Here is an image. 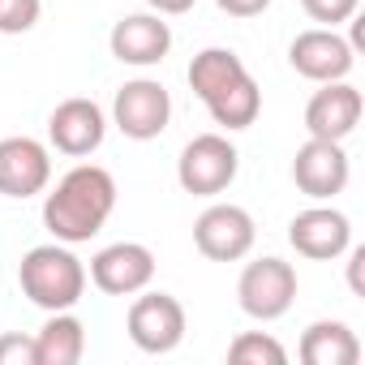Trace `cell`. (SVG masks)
I'll return each instance as SVG.
<instances>
[{
    "label": "cell",
    "instance_id": "1",
    "mask_svg": "<svg viewBox=\"0 0 365 365\" xmlns=\"http://www.w3.org/2000/svg\"><path fill=\"white\" fill-rule=\"evenodd\" d=\"M112 207H116V180H112V172L99 168V163H78V168H69L56 180V190L48 194V202H43V228L56 241H65V245H82V241H91L108 224Z\"/></svg>",
    "mask_w": 365,
    "mask_h": 365
},
{
    "label": "cell",
    "instance_id": "2",
    "mask_svg": "<svg viewBox=\"0 0 365 365\" xmlns=\"http://www.w3.org/2000/svg\"><path fill=\"white\" fill-rule=\"evenodd\" d=\"M18 284L26 292L31 305L56 314V309H73L86 292V267L73 258V250L65 241L52 245H35L26 250L22 267H18Z\"/></svg>",
    "mask_w": 365,
    "mask_h": 365
},
{
    "label": "cell",
    "instance_id": "3",
    "mask_svg": "<svg viewBox=\"0 0 365 365\" xmlns=\"http://www.w3.org/2000/svg\"><path fill=\"white\" fill-rule=\"evenodd\" d=\"M237 163L241 155L224 133H198L176 159V180L194 198H215L237 180Z\"/></svg>",
    "mask_w": 365,
    "mask_h": 365
},
{
    "label": "cell",
    "instance_id": "4",
    "mask_svg": "<svg viewBox=\"0 0 365 365\" xmlns=\"http://www.w3.org/2000/svg\"><path fill=\"white\" fill-rule=\"evenodd\" d=\"M237 297H241V309L258 322H275L292 309L297 301V271L292 262L284 258H258L241 271L237 279Z\"/></svg>",
    "mask_w": 365,
    "mask_h": 365
},
{
    "label": "cell",
    "instance_id": "5",
    "mask_svg": "<svg viewBox=\"0 0 365 365\" xmlns=\"http://www.w3.org/2000/svg\"><path fill=\"white\" fill-rule=\"evenodd\" d=\"M112 120H116V129H120L125 138H133V142L159 138V133L168 129V120H172V95H168V86L155 82V78H133V82H125V86L116 91V99H112Z\"/></svg>",
    "mask_w": 365,
    "mask_h": 365
},
{
    "label": "cell",
    "instance_id": "6",
    "mask_svg": "<svg viewBox=\"0 0 365 365\" xmlns=\"http://www.w3.org/2000/svg\"><path fill=\"white\" fill-rule=\"evenodd\" d=\"M125 327H129V339L142 352L163 356V352H172L180 339H185V309H180V301L168 297V292H146L142 288V297L129 305V322Z\"/></svg>",
    "mask_w": 365,
    "mask_h": 365
},
{
    "label": "cell",
    "instance_id": "7",
    "mask_svg": "<svg viewBox=\"0 0 365 365\" xmlns=\"http://www.w3.org/2000/svg\"><path fill=\"white\" fill-rule=\"evenodd\" d=\"M254 215L245 207H232V202H215L198 215L194 224V245L211 258V262H241L250 250H254Z\"/></svg>",
    "mask_w": 365,
    "mask_h": 365
},
{
    "label": "cell",
    "instance_id": "8",
    "mask_svg": "<svg viewBox=\"0 0 365 365\" xmlns=\"http://www.w3.org/2000/svg\"><path fill=\"white\" fill-rule=\"evenodd\" d=\"M288 65L309 78V82H339L352 73L356 65V48L348 39L335 35V26H314V31H301L288 48Z\"/></svg>",
    "mask_w": 365,
    "mask_h": 365
},
{
    "label": "cell",
    "instance_id": "9",
    "mask_svg": "<svg viewBox=\"0 0 365 365\" xmlns=\"http://www.w3.org/2000/svg\"><path fill=\"white\" fill-rule=\"evenodd\" d=\"M91 279L108 297H138L155 279V254L138 241H116L91 258Z\"/></svg>",
    "mask_w": 365,
    "mask_h": 365
},
{
    "label": "cell",
    "instance_id": "10",
    "mask_svg": "<svg viewBox=\"0 0 365 365\" xmlns=\"http://www.w3.org/2000/svg\"><path fill=\"white\" fill-rule=\"evenodd\" d=\"M292 180L297 190L314 202H327L335 194H344L348 185V155H344V142H322V138H309L297 159H292Z\"/></svg>",
    "mask_w": 365,
    "mask_h": 365
},
{
    "label": "cell",
    "instance_id": "11",
    "mask_svg": "<svg viewBox=\"0 0 365 365\" xmlns=\"http://www.w3.org/2000/svg\"><path fill=\"white\" fill-rule=\"evenodd\" d=\"M288 241L297 254L314 258V262H335L339 254H348L352 245V224L344 211L335 207H309L301 215H292L288 224Z\"/></svg>",
    "mask_w": 365,
    "mask_h": 365
},
{
    "label": "cell",
    "instance_id": "12",
    "mask_svg": "<svg viewBox=\"0 0 365 365\" xmlns=\"http://www.w3.org/2000/svg\"><path fill=\"white\" fill-rule=\"evenodd\" d=\"M52 180V155L35 138H5L0 142V194L5 198H35Z\"/></svg>",
    "mask_w": 365,
    "mask_h": 365
},
{
    "label": "cell",
    "instance_id": "13",
    "mask_svg": "<svg viewBox=\"0 0 365 365\" xmlns=\"http://www.w3.org/2000/svg\"><path fill=\"white\" fill-rule=\"evenodd\" d=\"M103 133H108V116H103V108L95 99H65L48 116V138L69 159H82V155L99 150Z\"/></svg>",
    "mask_w": 365,
    "mask_h": 365
},
{
    "label": "cell",
    "instance_id": "14",
    "mask_svg": "<svg viewBox=\"0 0 365 365\" xmlns=\"http://www.w3.org/2000/svg\"><path fill=\"white\" fill-rule=\"evenodd\" d=\"M108 43H112V56L120 65L150 69V65H159L172 52V26L159 14H129V18H120L112 26Z\"/></svg>",
    "mask_w": 365,
    "mask_h": 365
},
{
    "label": "cell",
    "instance_id": "15",
    "mask_svg": "<svg viewBox=\"0 0 365 365\" xmlns=\"http://www.w3.org/2000/svg\"><path fill=\"white\" fill-rule=\"evenodd\" d=\"M361 91L352 82H322V91H314V99L305 103V129L309 138L322 142H344L356 125H361Z\"/></svg>",
    "mask_w": 365,
    "mask_h": 365
},
{
    "label": "cell",
    "instance_id": "16",
    "mask_svg": "<svg viewBox=\"0 0 365 365\" xmlns=\"http://www.w3.org/2000/svg\"><path fill=\"white\" fill-rule=\"evenodd\" d=\"M86 352V327L69 309H56L35 335V365H78Z\"/></svg>",
    "mask_w": 365,
    "mask_h": 365
},
{
    "label": "cell",
    "instance_id": "17",
    "mask_svg": "<svg viewBox=\"0 0 365 365\" xmlns=\"http://www.w3.org/2000/svg\"><path fill=\"white\" fill-rule=\"evenodd\" d=\"M301 361L305 365H356L361 344L344 322H309L301 335Z\"/></svg>",
    "mask_w": 365,
    "mask_h": 365
},
{
    "label": "cell",
    "instance_id": "18",
    "mask_svg": "<svg viewBox=\"0 0 365 365\" xmlns=\"http://www.w3.org/2000/svg\"><path fill=\"white\" fill-rule=\"evenodd\" d=\"M250 69H245V61L237 56V52H228V48H207V52H198L194 61H190V91L207 103V99H215L220 91H228L232 82H241Z\"/></svg>",
    "mask_w": 365,
    "mask_h": 365
},
{
    "label": "cell",
    "instance_id": "19",
    "mask_svg": "<svg viewBox=\"0 0 365 365\" xmlns=\"http://www.w3.org/2000/svg\"><path fill=\"white\" fill-rule=\"evenodd\" d=\"M207 112H211V120L224 125V129H250V125L258 120V112H262V91H258V82L245 73V78L232 82L228 91H220L215 99H207Z\"/></svg>",
    "mask_w": 365,
    "mask_h": 365
},
{
    "label": "cell",
    "instance_id": "20",
    "mask_svg": "<svg viewBox=\"0 0 365 365\" xmlns=\"http://www.w3.org/2000/svg\"><path fill=\"white\" fill-rule=\"evenodd\" d=\"M228 361L232 365H284L288 348L275 335H267V331H241L228 344Z\"/></svg>",
    "mask_w": 365,
    "mask_h": 365
},
{
    "label": "cell",
    "instance_id": "21",
    "mask_svg": "<svg viewBox=\"0 0 365 365\" xmlns=\"http://www.w3.org/2000/svg\"><path fill=\"white\" fill-rule=\"evenodd\" d=\"M39 0H0V35H26L39 22Z\"/></svg>",
    "mask_w": 365,
    "mask_h": 365
},
{
    "label": "cell",
    "instance_id": "22",
    "mask_svg": "<svg viewBox=\"0 0 365 365\" xmlns=\"http://www.w3.org/2000/svg\"><path fill=\"white\" fill-rule=\"evenodd\" d=\"M301 9L322 22V26H339V22H352L356 9H361V0H301Z\"/></svg>",
    "mask_w": 365,
    "mask_h": 365
},
{
    "label": "cell",
    "instance_id": "23",
    "mask_svg": "<svg viewBox=\"0 0 365 365\" xmlns=\"http://www.w3.org/2000/svg\"><path fill=\"white\" fill-rule=\"evenodd\" d=\"M0 365H35V339L31 335H0Z\"/></svg>",
    "mask_w": 365,
    "mask_h": 365
},
{
    "label": "cell",
    "instance_id": "24",
    "mask_svg": "<svg viewBox=\"0 0 365 365\" xmlns=\"http://www.w3.org/2000/svg\"><path fill=\"white\" fill-rule=\"evenodd\" d=\"M215 5H220L228 18H258L271 0H215Z\"/></svg>",
    "mask_w": 365,
    "mask_h": 365
},
{
    "label": "cell",
    "instance_id": "25",
    "mask_svg": "<svg viewBox=\"0 0 365 365\" xmlns=\"http://www.w3.org/2000/svg\"><path fill=\"white\" fill-rule=\"evenodd\" d=\"M146 5H150L159 18H176V14H190L198 0H146Z\"/></svg>",
    "mask_w": 365,
    "mask_h": 365
},
{
    "label": "cell",
    "instance_id": "26",
    "mask_svg": "<svg viewBox=\"0 0 365 365\" xmlns=\"http://www.w3.org/2000/svg\"><path fill=\"white\" fill-rule=\"evenodd\" d=\"M361 262H365V250H352V262H348V284L352 292L361 297Z\"/></svg>",
    "mask_w": 365,
    "mask_h": 365
}]
</instances>
